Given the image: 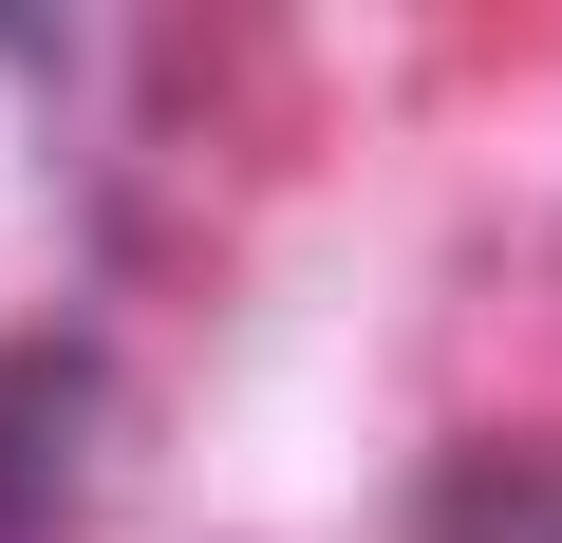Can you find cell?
I'll return each mask as SVG.
<instances>
[{"mask_svg": "<svg viewBox=\"0 0 562 543\" xmlns=\"http://www.w3.org/2000/svg\"><path fill=\"white\" fill-rule=\"evenodd\" d=\"M76 412H94V338H0V543H57Z\"/></svg>", "mask_w": 562, "mask_h": 543, "instance_id": "cell-1", "label": "cell"}, {"mask_svg": "<svg viewBox=\"0 0 562 543\" xmlns=\"http://www.w3.org/2000/svg\"><path fill=\"white\" fill-rule=\"evenodd\" d=\"M413 543H562V450L543 431H469L413 487Z\"/></svg>", "mask_w": 562, "mask_h": 543, "instance_id": "cell-2", "label": "cell"}]
</instances>
